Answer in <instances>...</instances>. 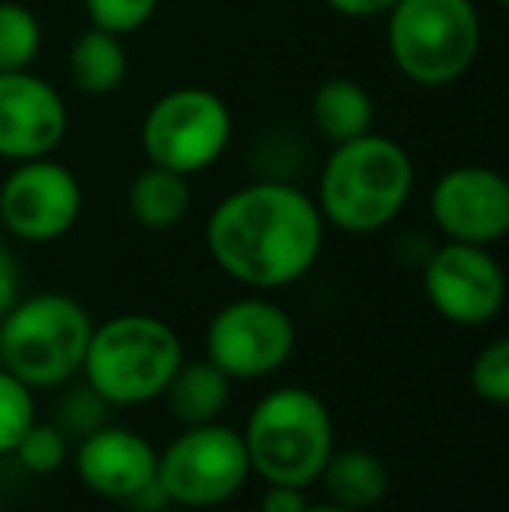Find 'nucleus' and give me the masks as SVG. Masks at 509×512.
Returning a JSON list of instances; mask_svg holds the SVG:
<instances>
[{"instance_id":"obj_1","label":"nucleus","mask_w":509,"mask_h":512,"mask_svg":"<svg viewBox=\"0 0 509 512\" xmlns=\"http://www.w3.org/2000/svg\"><path fill=\"white\" fill-rule=\"evenodd\" d=\"M206 248L227 279L255 293H276L318 265L325 220L297 185L252 182L213 206Z\"/></svg>"},{"instance_id":"obj_2","label":"nucleus","mask_w":509,"mask_h":512,"mask_svg":"<svg viewBox=\"0 0 509 512\" xmlns=\"http://www.w3.org/2000/svg\"><path fill=\"white\" fill-rule=\"evenodd\" d=\"M412 189V157L391 136L370 129L356 140L335 143L325 168H321L314 203H318L325 227L367 237L391 227L405 213Z\"/></svg>"},{"instance_id":"obj_3","label":"nucleus","mask_w":509,"mask_h":512,"mask_svg":"<svg viewBox=\"0 0 509 512\" xmlns=\"http://www.w3.org/2000/svg\"><path fill=\"white\" fill-rule=\"evenodd\" d=\"M178 331L154 314H116L91 328L81 377L109 408L157 401L182 366Z\"/></svg>"},{"instance_id":"obj_4","label":"nucleus","mask_w":509,"mask_h":512,"mask_svg":"<svg viewBox=\"0 0 509 512\" xmlns=\"http://www.w3.org/2000/svg\"><path fill=\"white\" fill-rule=\"evenodd\" d=\"M241 439L252 474L265 485L311 488L335 450V422L318 394L286 384L255 401Z\"/></svg>"},{"instance_id":"obj_5","label":"nucleus","mask_w":509,"mask_h":512,"mask_svg":"<svg viewBox=\"0 0 509 512\" xmlns=\"http://www.w3.org/2000/svg\"><path fill=\"white\" fill-rule=\"evenodd\" d=\"M88 307L67 293H32L0 317V370L32 391H53L81 377L91 342Z\"/></svg>"},{"instance_id":"obj_6","label":"nucleus","mask_w":509,"mask_h":512,"mask_svg":"<svg viewBox=\"0 0 509 512\" xmlns=\"http://www.w3.org/2000/svg\"><path fill=\"white\" fill-rule=\"evenodd\" d=\"M387 18V56L405 81L447 88L482 53V18L471 0H398Z\"/></svg>"},{"instance_id":"obj_7","label":"nucleus","mask_w":509,"mask_h":512,"mask_svg":"<svg viewBox=\"0 0 509 512\" xmlns=\"http://www.w3.org/2000/svg\"><path fill=\"white\" fill-rule=\"evenodd\" d=\"M252 478L241 429L224 422L182 425L164 450H157V492L185 509H217L238 499Z\"/></svg>"},{"instance_id":"obj_8","label":"nucleus","mask_w":509,"mask_h":512,"mask_svg":"<svg viewBox=\"0 0 509 512\" xmlns=\"http://www.w3.org/2000/svg\"><path fill=\"white\" fill-rule=\"evenodd\" d=\"M234 133L231 108L210 88H175L150 105L140 126L147 164L192 178L224 157Z\"/></svg>"},{"instance_id":"obj_9","label":"nucleus","mask_w":509,"mask_h":512,"mask_svg":"<svg viewBox=\"0 0 509 512\" xmlns=\"http://www.w3.org/2000/svg\"><path fill=\"white\" fill-rule=\"evenodd\" d=\"M297 349V324L269 297L231 300L206 324V359L231 380L276 377Z\"/></svg>"},{"instance_id":"obj_10","label":"nucleus","mask_w":509,"mask_h":512,"mask_svg":"<svg viewBox=\"0 0 509 512\" xmlns=\"http://www.w3.org/2000/svg\"><path fill=\"white\" fill-rule=\"evenodd\" d=\"M84 192L67 164L49 157L14 164L0 182V223L4 234L25 244H53L81 220Z\"/></svg>"},{"instance_id":"obj_11","label":"nucleus","mask_w":509,"mask_h":512,"mask_svg":"<svg viewBox=\"0 0 509 512\" xmlns=\"http://www.w3.org/2000/svg\"><path fill=\"white\" fill-rule=\"evenodd\" d=\"M422 290L436 314L457 328H482L506 304V272L482 244L447 241L429 255Z\"/></svg>"},{"instance_id":"obj_12","label":"nucleus","mask_w":509,"mask_h":512,"mask_svg":"<svg viewBox=\"0 0 509 512\" xmlns=\"http://www.w3.org/2000/svg\"><path fill=\"white\" fill-rule=\"evenodd\" d=\"M429 213L447 241L492 248L509 234V182L485 164H457L436 178Z\"/></svg>"},{"instance_id":"obj_13","label":"nucleus","mask_w":509,"mask_h":512,"mask_svg":"<svg viewBox=\"0 0 509 512\" xmlns=\"http://www.w3.org/2000/svg\"><path fill=\"white\" fill-rule=\"evenodd\" d=\"M67 136V105L32 70H0V161L49 157Z\"/></svg>"},{"instance_id":"obj_14","label":"nucleus","mask_w":509,"mask_h":512,"mask_svg":"<svg viewBox=\"0 0 509 512\" xmlns=\"http://www.w3.org/2000/svg\"><path fill=\"white\" fill-rule=\"evenodd\" d=\"M74 474L98 499L140 502L157 488V450L136 429L105 422L102 429L77 439Z\"/></svg>"},{"instance_id":"obj_15","label":"nucleus","mask_w":509,"mask_h":512,"mask_svg":"<svg viewBox=\"0 0 509 512\" xmlns=\"http://www.w3.org/2000/svg\"><path fill=\"white\" fill-rule=\"evenodd\" d=\"M161 398L178 425L220 422L234 398V380L210 359H182Z\"/></svg>"},{"instance_id":"obj_16","label":"nucleus","mask_w":509,"mask_h":512,"mask_svg":"<svg viewBox=\"0 0 509 512\" xmlns=\"http://www.w3.org/2000/svg\"><path fill=\"white\" fill-rule=\"evenodd\" d=\"M318 481L325 488L328 502H339V506L356 512H370L387 499L391 471H387L384 457H377L374 450L346 446V450H332Z\"/></svg>"},{"instance_id":"obj_17","label":"nucleus","mask_w":509,"mask_h":512,"mask_svg":"<svg viewBox=\"0 0 509 512\" xmlns=\"http://www.w3.org/2000/svg\"><path fill=\"white\" fill-rule=\"evenodd\" d=\"M126 206H129L133 223L143 230L161 234V230L178 227V223L189 216V206H192L189 178L178 175V171L147 164V168L129 182Z\"/></svg>"},{"instance_id":"obj_18","label":"nucleus","mask_w":509,"mask_h":512,"mask_svg":"<svg viewBox=\"0 0 509 512\" xmlns=\"http://www.w3.org/2000/svg\"><path fill=\"white\" fill-rule=\"evenodd\" d=\"M374 98L353 77H332L311 98V122L328 143H346L374 129Z\"/></svg>"},{"instance_id":"obj_19","label":"nucleus","mask_w":509,"mask_h":512,"mask_svg":"<svg viewBox=\"0 0 509 512\" xmlns=\"http://www.w3.org/2000/svg\"><path fill=\"white\" fill-rule=\"evenodd\" d=\"M70 81H74L77 91L91 98H105L116 95L126 81V46L123 35H112L105 28L91 25L88 32L77 35L74 49H70Z\"/></svg>"},{"instance_id":"obj_20","label":"nucleus","mask_w":509,"mask_h":512,"mask_svg":"<svg viewBox=\"0 0 509 512\" xmlns=\"http://www.w3.org/2000/svg\"><path fill=\"white\" fill-rule=\"evenodd\" d=\"M42 49V25L18 0H0V70H32Z\"/></svg>"},{"instance_id":"obj_21","label":"nucleus","mask_w":509,"mask_h":512,"mask_svg":"<svg viewBox=\"0 0 509 512\" xmlns=\"http://www.w3.org/2000/svg\"><path fill=\"white\" fill-rule=\"evenodd\" d=\"M14 457H18V464L25 467L28 474L49 478V474L63 471V464L70 460V439L56 422H39V418H35V425L21 436V443L14 446Z\"/></svg>"},{"instance_id":"obj_22","label":"nucleus","mask_w":509,"mask_h":512,"mask_svg":"<svg viewBox=\"0 0 509 512\" xmlns=\"http://www.w3.org/2000/svg\"><path fill=\"white\" fill-rule=\"evenodd\" d=\"M39 411H35V391L25 387L18 377L0 370V457L14 453L28 429L35 425Z\"/></svg>"},{"instance_id":"obj_23","label":"nucleus","mask_w":509,"mask_h":512,"mask_svg":"<svg viewBox=\"0 0 509 512\" xmlns=\"http://www.w3.org/2000/svg\"><path fill=\"white\" fill-rule=\"evenodd\" d=\"M471 391L485 401V405L503 408L509 405V338H492L471 363Z\"/></svg>"},{"instance_id":"obj_24","label":"nucleus","mask_w":509,"mask_h":512,"mask_svg":"<svg viewBox=\"0 0 509 512\" xmlns=\"http://www.w3.org/2000/svg\"><path fill=\"white\" fill-rule=\"evenodd\" d=\"M161 0H84L91 25L112 35H133L157 14Z\"/></svg>"},{"instance_id":"obj_25","label":"nucleus","mask_w":509,"mask_h":512,"mask_svg":"<svg viewBox=\"0 0 509 512\" xmlns=\"http://www.w3.org/2000/svg\"><path fill=\"white\" fill-rule=\"evenodd\" d=\"M105 415H109V405H105V401L98 398L88 384H84L63 398L60 415H56V425L67 432V439H84L88 432L102 429V425L109 422Z\"/></svg>"},{"instance_id":"obj_26","label":"nucleus","mask_w":509,"mask_h":512,"mask_svg":"<svg viewBox=\"0 0 509 512\" xmlns=\"http://www.w3.org/2000/svg\"><path fill=\"white\" fill-rule=\"evenodd\" d=\"M307 488L297 485H265L262 502H258V512H304L307 509Z\"/></svg>"},{"instance_id":"obj_27","label":"nucleus","mask_w":509,"mask_h":512,"mask_svg":"<svg viewBox=\"0 0 509 512\" xmlns=\"http://www.w3.org/2000/svg\"><path fill=\"white\" fill-rule=\"evenodd\" d=\"M18 297H21V269L11 251L0 244V317L18 304Z\"/></svg>"},{"instance_id":"obj_28","label":"nucleus","mask_w":509,"mask_h":512,"mask_svg":"<svg viewBox=\"0 0 509 512\" xmlns=\"http://www.w3.org/2000/svg\"><path fill=\"white\" fill-rule=\"evenodd\" d=\"M328 7H332L335 14H342V18H384L387 11H391L398 0H325Z\"/></svg>"},{"instance_id":"obj_29","label":"nucleus","mask_w":509,"mask_h":512,"mask_svg":"<svg viewBox=\"0 0 509 512\" xmlns=\"http://www.w3.org/2000/svg\"><path fill=\"white\" fill-rule=\"evenodd\" d=\"M304 512H356V509H346V506H339V502H307V509Z\"/></svg>"},{"instance_id":"obj_30","label":"nucleus","mask_w":509,"mask_h":512,"mask_svg":"<svg viewBox=\"0 0 509 512\" xmlns=\"http://www.w3.org/2000/svg\"><path fill=\"white\" fill-rule=\"evenodd\" d=\"M492 4H496V7H506V4H509V0H492Z\"/></svg>"},{"instance_id":"obj_31","label":"nucleus","mask_w":509,"mask_h":512,"mask_svg":"<svg viewBox=\"0 0 509 512\" xmlns=\"http://www.w3.org/2000/svg\"><path fill=\"white\" fill-rule=\"evenodd\" d=\"M0 244H4V223H0Z\"/></svg>"},{"instance_id":"obj_32","label":"nucleus","mask_w":509,"mask_h":512,"mask_svg":"<svg viewBox=\"0 0 509 512\" xmlns=\"http://www.w3.org/2000/svg\"><path fill=\"white\" fill-rule=\"evenodd\" d=\"M0 512H4V502H0Z\"/></svg>"}]
</instances>
